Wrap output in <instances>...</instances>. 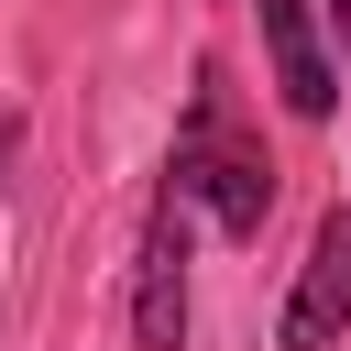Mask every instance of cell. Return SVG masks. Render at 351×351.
<instances>
[{
	"label": "cell",
	"instance_id": "cell-1",
	"mask_svg": "<svg viewBox=\"0 0 351 351\" xmlns=\"http://www.w3.org/2000/svg\"><path fill=\"white\" fill-rule=\"evenodd\" d=\"M165 186H176V197H208V219H219L230 241H252V230H263V208H274V165H263V143L241 132V110H230L219 66H197V99H186V132H176Z\"/></svg>",
	"mask_w": 351,
	"mask_h": 351
},
{
	"label": "cell",
	"instance_id": "cell-2",
	"mask_svg": "<svg viewBox=\"0 0 351 351\" xmlns=\"http://www.w3.org/2000/svg\"><path fill=\"white\" fill-rule=\"evenodd\" d=\"M132 351H186V197L165 186L143 219V274H132Z\"/></svg>",
	"mask_w": 351,
	"mask_h": 351
},
{
	"label": "cell",
	"instance_id": "cell-5",
	"mask_svg": "<svg viewBox=\"0 0 351 351\" xmlns=\"http://www.w3.org/2000/svg\"><path fill=\"white\" fill-rule=\"evenodd\" d=\"M329 22H340V44H351V0H329Z\"/></svg>",
	"mask_w": 351,
	"mask_h": 351
},
{
	"label": "cell",
	"instance_id": "cell-3",
	"mask_svg": "<svg viewBox=\"0 0 351 351\" xmlns=\"http://www.w3.org/2000/svg\"><path fill=\"white\" fill-rule=\"evenodd\" d=\"M340 329H351V208H329V219H318L307 274H296V296H285L274 340H285V351H329Z\"/></svg>",
	"mask_w": 351,
	"mask_h": 351
},
{
	"label": "cell",
	"instance_id": "cell-4",
	"mask_svg": "<svg viewBox=\"0 0 351 351\" xmlns=\"http://www.w3.org/2000/svg\"><path fill=\"white\" fill-rule=\"evenodd\" d=\"M252 11H263V55H274L285 110H296V121H329V110H340V66H329V44H318V11H307V0H252Z\"/></svg>",
	"mask_w": 351,
	"mask_h": 351
}]
</instances>
